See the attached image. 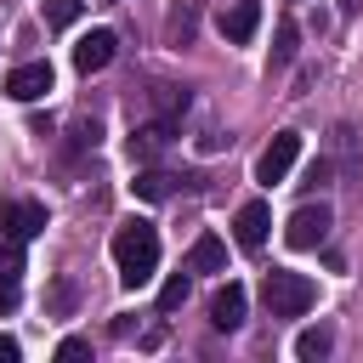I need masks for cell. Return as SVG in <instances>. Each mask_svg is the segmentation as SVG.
<instances>
[{
    "mask_svg": "<svg viewBox=\"0 0 363 363\" xmlns=\"http://www.w3.org/2000/svg\"><path fill=\"white\" fill-rule=\"evenodd\" d=\"M113 267H119L125 289H142L159 272V227L153 221H125L113 233Z\"/></svg>",
    "mask_w": 363,
    "mask_h": 363,
    "instance_id": "obj_1",
    "label": "cell"
},
{
    "mask_svg": "<svg viewBox=\"0 0 363 363\" xmlns=\"http://www.w3.org/2000/svg\"><path fill=\"white\" fill-rule=\"evenodd\" d=\"M261 301H267L272 318H301V312L318 306V284H312L306 272H284V267H272L267 284H261Z\"/></svg>",
    "mask_w": 363,
    "mask_h": 363,
    "instance_id": "obj_2",
    "label": "cell"
},
{
    "mask_svg": "<svg viewBox=\"0 0 363 363\" xmlns=\"http://www.w3.org/2000/svg\"><path fill=\"white\" fill-rule=\"evenodd\" d=\"M295 159H301V130H278V136L261 147V159H255V182H261V187H278V182L295 170Z\"/></svg>",
    "mask_w": 363,
    "mask_h": 363,
    "instance_id": "obj_3",
    "label": "cell"
},
{
    "mask_svg": "<svg viewBox=\"0 0 363 363\" xmlns=\"http://www.w3.org/2000/svg\"><path fill=\"white\" fill-rule=\"evenodd\" d=\"M329 204L318 199V204H301L295 216H289V227H284V238H289V250H318L323 238H329Z\"/></svg>",
    "mask_w": 363,
    "mask_h": 363,
    "instance_id": "obj_4",
    "label": "cell"
},
{
    "mask_svg": "<svg viewBox=\"0 0 363 363\" xmlns=\"http://www.w3.org/2000/svg\"><path fill=\"white\" fill-rule=\"evenodd\" d=\"M51 91V62H17L6 74V96L11 102H40Z\"/></svg>",
    "mask_w": 363,
    "mask_h": 363,
    "instance_id": "obj_5",
    "label": "cell"
},
{
    "mask_svg": "<svg viewBox=\"0 0 363 363\" xmlns=\"http://www.w3.org/2000/svg\"><path fill=\"white\" fill-rule=\"evenodd\" d=\"M216 28H221V40H227V45H244V40L261 28V6H255V0H233V6H221Z\"/></svg>",
    "mask_w": 363,
    "mask_h": 363,
    "instance_id": "obj_6",
    "label": "cell"
},
{
    "mask_svg": "<svg viewBox=\"0 0 363 363\" xmlns=\"http://www.w3.org/2000/svg\"><path fill=\"white\" fill-rule=\"evenodd\" d=\"M45 227V204H34V199H17V204H0V233L6 238H34Z\"/></svg>",
    "mask_w": 363,
    "mask_h": 363,
    "instance_id": "obj_7",
    "label": "cell"
},
{
    "mask_svg": "<svg viewBox=\"0 0 363 363\" xmlns=\"http://www.w3.org/2000/svg\"><path fill=\"white\" fill-rule=\"evenodd\" d=\"M233 233H238V250H261L267 233H272V210H267V199H250V204L238 210Z\"/></svg>",
    "mask_w": 363,
    "mask_h": 363,
    "instance_id": "obj_8",
    "label": "cell"
},
{
    "mask_svg": "<svg viewBox=\"0 0 363 363\" xmlns=\"http://www.w3.org/2000/svg\"><path fill=\"white\" fill-rule=\"evenodd\" d=\"M244 306H250V295H244V284H221V289L210 295V323L233 335V329L244 323Z\"/></svg>",
    "mask_w": 363,
    "mask_h": 363,
    "instance_id": "obj_9",
    "label": "cell"
},
{
    "mask_svg": "<svg viewBox=\"0 0 363 363\" xmlns=\"http://www.w3.org/2000/svg\"><path fill=\"white\" fill-rule=\"evenodd\" d=\"M113 45H119V40H113L108 28H91V34L74 45V68H79V74H96V68H108V62H113Z\"/></svg>",
    "mask_w": 363,
    "mask_h": 363,
    "instance_id": "obj_10",
    "label": "cell"
},
{
    "mask_svg": "<svg viewBox=\"0 0 363 363\" xmlns=\"http://www.w3.org/2000/svg\"><path fill=\"white\" fill-rule=\"evenodd\" d=\"M187 272H227V244L216 233H199L187 250Z\"/></svg>",
    "mask_w": 363,
    "mask_h": 363,
    "instance_id": "obj_11",
    "label": "cell"
},
{
    "mask_svg": "<svg viewBox=\"0 0 363 363\" xmlns=\"http://www.w3.org/2000/svg\"><path fill=\"white\" fill-rule=\"evenodd\" d=\"M329 352H335V323H312V329L295 335V357H301V363H318V357H329Z\"/></svg>",
    "mask_w": 363,
    "mask_h": 363,
    "instance_id": "obj_12",
    "label": "cell"
},
{
    "mask_svg": "<svg viewBox=\"0 0 363 363\" xmlns=\"http://www.w3.org/2000/svg\"><path fill=\"white\" fill-rule=\"evenodd\" d=\"M170 130H176L170 119H159V125H142V130H130V159H136V164H147V159H153V153H159V147L170 142Z\"/></svg>",
    "mask_w": 363,
    "mask_h": 363,
    "instance_id": "obj_13",
    "label": "cell"
},
{
    "mask_svg": "<svg viewBox=\"0 0 363 363\" xmlns=\"http://www.w3.org/2000/svg\"><path fill=\"white\" fill-rule=\"evenodd\" d=\"M193 28H199V0H176L170 6V23H164L170 45H193Z\"/></svg>",
    "mask_w": 363,
    "mask_h": 363,
    "instance_id": "obj_14",
    "label": "cell"
},
{
    "mask_svg": "<svg viewBox=\"0 0 363 363\" xmlns=\"http://www.w3.org/2000/svg\"><path fill=\"white\" fill-rule=\"evenodd\" d=\"M295 40H301V34H295V23L284 17V23H278V34H272V57H267V74H284V68L295 62Z\"/></svg>",
    "mask_w": 363,
    "mask_h": 363,
    "instance_id": "obj_15",
    "label": "cell"
},
{
    "mask_svg": "<svg viewBox=\"0 0 363 363\" xmlns=\"http://www.w3.org/2000/svg\"><path fill=\"white\" fill-rule=\"evenodd\" d=\"M176 182H182V176H170V170H153V164H147L130 187H136V199H153V204H159V199H170V193H176Z\"/></svg>",
    "mask_w": 363,
    "mask_h": 363,
    "instance_id": "obj_16",
    "label": "cell"
},
{
    "mask_svg": "<svg viewBox=\"0 0 363 363\" xmlns=\"http://www.w3.org/2000/svg\"><path fill=\"white\" fill-rule=\"evenodd\" d=\"M187 289H193V278H187V272H170V278H164V289H159V312H182Z\"/></svg>",
    "mask_w": 363,
    "mask_h": 363,
    "instance_id": "obj_17",
    "label": "cell"
},
{
    "mask_svg": "<svg viewBox=\"0 0 363 363\" xmlns=\"http://www.w3.org/2000/svg\"><path fill=\"white\" fill-rule=\"evenodd\" d=\"M79 11H85V0H45V23L51 28H68Z\"/></svg>",
    "mask_w": 363,
    "mask_h": 363,
    "instance_id": "obj_18",
    "label": "cell"
},
{
    "mask_svg": "<svg viewBox=\"0 0 363 363\" xmlns=\"http://www.w3.org/2000/svg\"><path fill=\"white\" fill-rule=\"evenodd\" d=\"M17 272H23V244L6 238L0 244V284H17Z\"/></svg>",
    "mask_w": 363,
    "mask_h": 363,
    "instance_id": "obj_19",
    "label": "cell"
},
{
    "mask_svg": "<svg viewBox=\"0 0 363 363\" xmlns=\"http://www.w3.org/2000/svg\"><path fill=\"white\" fill-rule=\"evenodd\" d=\"M74 357H91V340H79V335L57 340V363H74Z\"/></svg>",
    "mask_w": 363,
    "mask_h": 363,
    "instance_id": "obj_20",
    "label": "cell"
},
{
    "mask_svg": "<svg viewBox=\"0 0 363 363\" xmlns=\"http://www.w3.org/2000/svg\"><path fill=\"white\" fill-rule=\"evenodd\" d=\"M23 357V346H17V335H0V363H17Z\"/></svg>",
    "mask_w": 363,
    "mask_h": 363,
    "instance_id": "obj_21",
    "label": "cell"
},
{
    "mask_svg": "<svg viewBox=\"0 0 363 363\" xmlns=\"http://www.w3.org/2000/svg\"><path fill=\"white\" fill-rule=\"evenodd\" d=\"M323 182H329V159H318V164L306 170V187H323Z\"/></svg>",
    "mask_w": 363,
    "mask_h": 363,
    "instance_id": "obj_22",
    "label": "cell"
},
{
    "mask_svg": "<svg viewBox=\"0 0 363 363\" xmlns=\"http://www.w3.org/2000/svg\"><path fill=\"white\" fill-rule=\"evenodd\" d=\"M11 306H17V284H0V318H6Z\"/></svg>",
    "mask_w": 363,
    "mask_h": 363,
    "instance_id": "obj_23",
    "label": "cell"
},
{
    "mask_svg": "<svg viewBox=\"0 0 363 363\" xmlns=\"http://www.w3.org/2000/svg\"><path fill=\"white\" fill-rule=\"evenodd\" d=\"M357 6H363V0H340V11H357Z\"/></svg>",
    "mask_w": 363,
    "mask_h": 363,
    "instance_id": "obj_24",
    "label": "cell"
}]
</instances>
